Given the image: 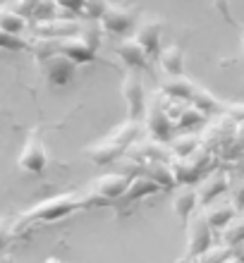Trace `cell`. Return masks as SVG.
<instances>
[{"mask_svg":"<svg viewBox=\"0 0 244 263\" xmlns=\"http://www.w3.org/2000/svg\"><path fill=\"white\" fill-rule=\"evenodd\" d=\"M82 208H86L84 192H65V194L48 196V199L34 203L27 213L22 215V220H27V222H58V220H65L67 215L82 211Z\"/></svg>","mask_w":244,"mask_h":263,"instance_id":"cell-1","label":"cell"},{"mask_svg":"<svg viewBox=\"0 0 244 263\" xmlns=\"http://www.w3.org/2000/svg\"><path fill=\"white\" fill-rule=\"evenodd\" d=\"M144 118H146V132L148 137L156 139V141H170V137L175 134V122L170 120V115L165 112V105H163V93H156L151 101H146V110H144Z\"/></svg>","mask_w":244,"mask_h":263,"instance_id":"cell-2","label":"cell"},{"mask_svg":"<svg viewBox=\"0 0 244 263\" xmlns=\"http://www.w3.org/2000/svg\"><path fill=\"white\" fill-rule=\"evenodd\" d=\"M137 20H139L137 7L110 5V3H105L103 12H101V17H98L103 31H108V34H118V36L129 34V31L134 29V24H137Z\"/></svg>","mask_w":244,"mask_h":263,"instance_id":"cell-3","label":"cell"},{"mask_svg":"<svg viewBox=\"0 0 244 263\" xmlns=\"http://www.w3.org/2000/svg\"><path fill=\"white\" fill-rule=\"evenodd\" d=\"M41 65H43V74L53 86H67L77 77V67H79L74 60H70L60 50H53L50 55L41 58Z\"/></svg>","mask_w":244,"mask_h":263,"instance_id":"cell-4","label":"cell"},{"mask_svg":"<svg viewBox=\"0 0 244 263\" xmlns=\"http://www.w3.org/2000/svg\"><path fill=\"white\" fill-rule=\"evenodd\" d=\"M122 96L127 101V112H129V120H139L144 118V110H146V89H144V82H141V77L129 69L127 77L122 79Z\"/></svg>","mask_w":244,"mask_h":263,"instance_id":"cell-5","label":"cell"},{"mask_svg":"<svg viewBox=\"0 0 244 263\" xmlns=\"http://www.w3.org/2000/svg\"><path fill=\"white\" fill-rule=\"evenodd\" d=\"M17 165L24 170V173H31V175H41L48 165V153H46V146H43L41 137L39 134H29L24 146H22V153L17 158Z\"/></svg>","mask_w":244,"mask_h":263,"instance_id":"cell-6","label":"cell"},{"mask_svg":"<svg viewBox=\"0 0 244 263\" xmlns=\"http://www.w3.org/2000/svg\"><path fill=\"white\" fill-rule=\"evenodd\" d=\"M187 256L189 258H196L201 254L206 247L213 244V230L206 220H203L201 213H192L187 218Z\"/></svg>","mask_w":244,"mask_h":263,"instance_id":"cell-7","label":"cell"},{"mask_svg":"<svg viewBox=\"0 0 244 263\" xmlns=\"http://www.w3.org/2000/svg\"><path fill=\"white\" fill-rule=\"evenodd\" d=\"M55 48L60 53L74 60L77 65H86V63H96L98 53L96 46H91L82 34H72V36H63V39H55Z\"/></svg>","mask_w":244,"mask_h":263,"instance_id":"cell-8","label":"cell"},{"mask_svg":"<svg viewBox=\"0 0 244 263\" xmlns=\"http://www.w3.org/2000/svg\"><path fill=\"white\" fill-rule=\"evenodd\" d=\"M129 34H132L134 41L144 48V53H146L148 58L156 55V53L161 50V34H163L161 20H156V17H146V20H141V22L137 20V24H134V29Z\"/></svg>","mask_w":244,"mask_h":263,"instance_id":"cell-9","label":"cell"},{"mask_svg":"<svg viewBox=\"0 0 244 263\" xmlns=\"http://www.w3.org/2000/svg\"><path fill=\"white\" fill-rule=\"evenodd\" d=\"M196 196H199V206L209 203V201L218 199V196H225L230 192V177L223 173V170H216V173L201 175V180L196 182Z\"/></svg>","mask_w":244,"mask_h":263,"instance_id":"cell-10","label":"cell"},{"mask_svg":"<svg viewBox=\"0 0 244 263\" xmlns=\"http://www.w3.org/2000/svg\"><path fill=\"white\" fill-rule=\"evenodd\" d=\"M125 151H127V146H122L112 137H105V139H101L98 144L86 146L84 156H86L91 163H96V165L103 167V165H112V163H118V160L125 156Z\"/></svg>","mask_w":244,"mask_h":263,"instance_id":"cell-11","label":"cell"},{"mask_svg":"<svg viewBox=\"0 0 244 263\" xmlns=\"http://www.w3.org/2000/svg\"><path fill=\"white\" fill-rule=\"evenodd\" d=\"M237 213H239V211L235 208V203L230 201V196H228L225 201H223V196H218V199L209 201V203H203V211H201L203 220L209 222L213 232H218L225 222H230Z\"/></svg>","mask_w":244,"mask_h":263,"instance_id":"cell-12","label":"cell"},{"mask_svg":"<svg viewBox=\"0 0 244 263\" xmlns=\"http://www.w3.org/2000/svg\"><path fill=\"white\" fill-rule=\"evenodd\" d=\"M199 208V196H196L194 184H177L173 196V211L180 220L187 222V218Z\"/></svg>","mask_w":244,"mask_h":263,"instance_id":"cell-13","label":"cell"},{"mask_svg":"<svg viewBox=\"0 0 244 263\" xmlns=\"http://www.w3.org/2000/svg\"><path fill=\"white\" fill-rule=\"evenodd\" d=\"M158 192H161L158 184H156L151 177H146L144 173H139V175H132V177H129V182H127V187L120 199L127 201V203H132V201H141V199H146V196L158 194Z\"/></svg>","mask_w":244,"mask_h":263,"instance_id":"cell-14","label":"cell"},{"mask_svg":"<svg viewBox=\"0 0 244 263\" xmlns=\"http://www.w3.org/2000/svg\"><path fill=\"white\" fill-rule=\"evenodd\" d=\"M141 173L151 177V180L158 184V189H175L177 187V180H175V173L170 167V158L167 160H148V163H141Z\"/></svg>","mask_w":244,"mask_h":263,"instance_id":"cell-15","label":"cell"},{"mask_svg":"<svg viewBox=\"0 0 244 263\" xmlns=\"http://www.w3.org/2000/svg\"><path fill=\"white\" fill-rule=\"evenodd\" d=\"M196 84L192 79H187L184 74H167L161 84V93L165 98H175V101H187L194 93Z\"/></svg>","mask_w":244,"mask_h":263,"instance_id":"cell-16","label":"cell"},{"mask_svg":"<svg viewBox=\"0 0 244 263\" xmlns=\"http://www.w3.org/2000/svg\"><path fill=\"white\" fill-rule=\"evenodd\" d=\"M118 55H120V60H122V63H125L129 69L146 67V60H148V55L144 53V48L134 41L132 36H125V39L118 43Z\"/></svg>","mask_w":244,"mask_h":263,"instance_id":"cell-17","label":"cell"},{"mask_svg":"<svg viewBox=\"0 0 244 263\" xmlns=\"http://www.w3.org/2000/svg\"><path fill=\"white\" fill-rule=\"evenodd\" d=\"M29 27H31V22L29 17H24L22 12H17L12 5H5L0 7V29L7 31V34H27Z\"/></svg>","mask_w":244,"mask_h":263,"instance_id":"cell-18","label":"cell"},{"mask_svg":"<svg viewBox=\"0 0 244 263\" xmlns=\"http://www.w3.org/2000/svg\"><path fill=\"white\" fill-rule=\"evenodd\" d=\"M206 125V115L199 108H194L192 103H184V108L180 110V115L175 118V129L180 132H196Z\"/></svg>","mask_w":244,"mask_h":263,"instance_id":"cell-19","label":"cell"},{"mask_svg":"<svg viewBox=\"0 0 244 263\" xmlns=\"http://www.w3.org/2000/svg\"><path fill=\"white\" fill-rule=\"evenodd\" d=\"M201 146V137H196L194 132H182L180 137H170V156L173 158H184L189 153H194L196 148Z\"/></svg>","mask_w":244,"mask_h":263,"instance_id":"cell-20","label":"cell"},{"mask_svg":"<svg viewBox=\"0 0 244 263\" xmlns=\"http://www.w3.org/2000/svg\"><path fill=\"white\" fill-rule=\"evenodd\" d=\"M161 53V69L165 74H184V50L180 46H167Z\"/></svg>","mask_w":244,"mask_h":263,"instance_id":"cell-21","label":"cell"},{"mask_svg":"<svg viewBox=\"0 0 244 263\" xmlns=\"http://www.w3.org/2000/svg\"><path fill=\"white\" fill-rule=\"evenodd\" d=\"M220 235H223V244H228V247H239V244L244 242V220H242V215H235L230 222H225L223 228L218 230Z\"/></svg>","mask_w":244,"mask_h":263,"instance_id":"cell-22","label":"cell"},{"mask_svg":"<svg viewBox=\"0 0 244 263\" xmlns=\"http://www.w3.org/2000/svg\"><path fill=\"white\" fill-rule=\"evenodd\" d=\"M139 132H141V122H139V120H129V118H127L125 122L115 127L108 137H112L115 141H120L122 146H129V144H134V141H137Z\"/></svg>","mask_w":244,"mask_h":263,"instance_id":"cell-23","label":"cell"},{"mask_svg":"<svg viewBox=\"0 0 244 263\" xmlns=\"http://www.w3.org/2000/svg\"><path fill=\"white\" fill-rule=\"evenodd\" d=\"M189 103L194 105V108H199V110L203 112V115H209V112H218L220 110V101H218L211 91L201 89L199 84H196L194 93H192V98H189Z\"/></svg>","mask_w":244,"mask_h":263,"instance_id":"cell-24","label":"cell"},{"mask_svg":"<svg viewBox=\"0 0 244 263\" xmlns=\"http://www.w3.org/2000/svg\"><path fill=\"white\" fill-rule=\"evenodd\" d=\"M230 258H235L232 256V247H228V244H211V247H206L194 261L223 263V261H230Z\"/></svg>","mask_w":244,"mask_h":263,"instance_id":"cell-25","label":"cell"},{"mask_svg":"<svg viewBox=\"0 0 244 263\" xmlns=\"http://www.w3.org/2000/svg\"><path fill=\"white\" fill-rule=\"evenodd\" d=\"M31 43L22 34H7L0 29V50H29Z\"/></svg>","mask_w":244,"mask_h":263,"instance_id":"cell-26","label":"cell"},{"mask_svg":"<svg viewBox=\"0 0 244 263\" xmlns=\"http://www.w3.org/2000/svg\"><path fill=\"white\" fill-rule=\"evenodd\" d=\"M58 10H60V7L55 5V0H39L34 5V10H31V17H34L36 22H43V20L55 17Z\"/></svg>","mask_w":244,"mask_h":263,"instance_id":"cell-27","label":"cell"},{"mask_svg":"<svg viewBox=\"0 0 244 263\" xmlns=\"http://www.w3.org/2000/svg\"><path fill=\"white\" fill-rule=\"evenodd\" d=\"M36 3H39V0H14L12 7L17 10V12L24 14V17H31V10H34Z\"/></svg>","mask_w":244,"mask_h":263,"instance_id":"cell-28","label":"cell"},{"mask_svg":"<svg viewBox=\"0 0 244 263\" xmlns=\"http://www.w3.org/2000/svg\"><path fill=\"white\" fill-rule=\"evenodd\" d=\"M55 5L60 7V10H67V12H77L79 14L84 0H55Z\"/></svg>","mask_w":244,"mask_h":263,"instance_id":"cell-29","label":"cell"},{"mask_svg":"<svg viewBox=\"0 0 244 263\" xmlns=\"http://www.w3.org/2000/svg\"><path fill=\"white\" fill-rule=\"evenodd\" d=\"M7 235H10V228H7V222L0 218V249L7 244Z\"/></svg>","mask_w":244,"mask_h":263,"instance_id":"cell-30","label":"cell"}]
</instances>
